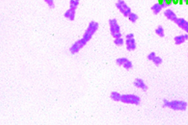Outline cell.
I'll return each instance as SVG.
<instances>
[{"label":"cell","mask_w":188,"mask_h":125,"mask_svg":"<svg viewBox=\"0 0 188 125\" xmlns=\"http://www.w3.org/2000/svg\"><path fill=\"white\" fill-rule=\"evenodd\" d=\"M122 67H123V68L126 70H131L133 68V64L132 62L128 59L127 61L124 62Z\"/></svg>","instance_id":"18"},{"label":"cell","mask_w":188,"mask_h":125,"mask_svg":"<svg viewBox=\"0 0 188 125\" xmlns=\"http://www.w3.org/2000/svg\"><path fill=\"white\" fill-rule=\"evenodd\" d=\"M99 28V25L95 21H91L89 22L87 29L85 30L81 40L86 45L88 42L92 39L93 35L97 32Z\"/></svg>","instance_id":"2"},{"label":"cell","mask_w":188,"mask_h":125,"mask_svg":"<svg viewBox=\"0 0 188 125\" xmlns=\"http://www.w3.org/2000/svg\"><path fill=\"white\" fill-rule=\"evenodd\" d=\"M155 56H156V54H155V52H150L148 55L147 58H148V60H149L150 61H152V60L154 59Z\"/></svg>","instance_id":"22"},{"label":"cell","mask_w":188,"mask_h":125,"mask_svg":"<svg viewBox=\"0 0 188 125\" xmlns=\"http://www.w3.org/2000/svg\"><path fill=\"white\" fill-rule=\"evenodd\" d=\"M163 106L164 107L168 108L175 111H184L187 109V103L180 100H172L169 101L164 99L163 101Z\"/></svg>","instance_id":"1"},{"label":"cell","mask_w":188,"mask_h":125,"mask_svg":"<svg viewBox=\"0 0 188 125\" xmlns=\"http://www.w3.org/2000/svg\"><path fill=\"white\" fill-rule=\"evenodd\" d=\"M133 85L138 89H140L144 91H146L148 89V86L144 81L140 78H137L133 82Z\"/></svg>","instance_id":"8"},{"label":"cell","mask_w":188,"mask_h":125,"mask_svg":"<svg viewBox=\"0 0 188 125\" xmlns=\"http://www.w3.org/2000/svg\"><path fill=\"white\" fill-rule=\"evenodd\" d=\"M188 40V35L187 34H182L175 36L174 38V42L176 45H179L183 44Z\"/></svg>","instance_id":"10"},{"label":"cell","mask_w":188,"mask_h":125,"mask_svg":"<svg viewBox=\"0 0 188 125\" xmlns=\"http://www.w3.org/2000/svg\"><path fill=\"white\" fill-rule=\"evenodd\" d=\"M114 43L117 46H122L124 44V40L122 37L115 38V39H114Z\"/></svg>","instance_id":"17"},{"label":"cell","mask_w":188,"mask_h":125,"mask_svg":"<svg viewBox=\"0 0 188 125\" xmlns=\"http://www.w3.org/2000/svg\"><path fill=\"white\" fill-rule=\"evenodd\" d=\"M109 30L112 36L115 38L122 37L120 27L117 19H112L109 20Z\"/></svg>","instance_id":"3"},{"label":"cell","mask_w":188,"mask_h":125,"mask_svg":"<svg viewBox=\"0 0 188 125\" xmlns=\"http://www.w3.org/2000/svg\"><path fill=\"white\" fill-rule=\"evenodd\" d=\"M180 28L188 33V21L184 18H177L175 22Z\"/></svg>","instance_id":"7"},{"label":"cell","mask_w":188,"mask_h":125,"mask_svg":"<svg viewBox=\"0 0 188 125\" xmlns=\"http://www.w3.org/2000/svg\"><path fill=\"white\" fill-rule=\"evenodd\" d=\"M155 34H157L159 37H164V29L162 26H159L155 29Z\"/></svg>","instance_id":"14"},{"label":"cell","mask_w":188,"mask_h":125,"mask_svg":"<svg viewBox=\"0 0 188 125\" xmlns=\"http://www.w3.org/2000/svg\"><path fill=\"white\" fill-rule=\"evenodd\" d=\"M76 15V10L69 8L64 14V17L69 21H74Z\"/></svg>","instance_id":"11"},{"label":"cell","mask_w":188,"mask_h":125,"mask_svg":"<svg viewBox=\"0 0 188 125\" xmlns=\"http://www.w3.org/2000/svg\"><path fill=\"white\" fill-rule=\"evenodd\" d=\"M153 63L157 66H159V65H161L163 62V59L159 56H156L154 57V59L152 60Z\"/></svg>","instance_id":"19"},{"label":"cell","mask_w":188,"mask_h":125,"mask_svg":"<svg viewBox=\"0 0 188 125\" xmlns=\"http://www.w3.org/2000/svg\"><path fill=\"white\" fill-rule=\"evenodd\" d=\"M164 6L163 4H159V3H155L154 5L152 6L151 8V10L153 12V14L154 15H158L160 13V12L162 11Z\"/></svg>","instance_id":"12"},{"label":"cell","mask_w":188,"mask_h":125,"mask_svg":"<svg viewBox=\"0 0 188 125\" xmlns=\"http://www.w3.org/2000/svg\"><path fill=\"white\" fill-rule=\"evenodd\" d=\"M128 20L131 22L134 23V22H135L137 21V20H138V17L137 14L134 13V12H130V14L128 15Z\"/></svg>","instance_id":"16"},{"label":"cell","mask_w":188,"mask_h":125,"mask_svg":"<svg viewBox=\"0 0 188 125\" xmlns=\"http://www.w3.org/2000/svg\"><path fill=\"white\" fill-rule=\"evenodd\" d=\"M121 97H122V95H120L119 93L117 92H112L111 93L110 95V98L111 99L115 102H119L120 101V99H121Z\"/></svg>","instance_id":"13"},{"label":"cell","mask_w":188,"mask_h":125,"mask_svg":"<svg viewBox=\"0 0 188 125\" xmlns=\"http://www.w3.org/2000/svg\"><path fill=\"white\" fill-rule=\"evenodd\" d=\"M125 43L127 50L129 51H133L137 48L136 41L134 38V35L129 33L126 35Z\"/></svg>","instance_id":"6"},{"label":"cell","mask_w":188,"mask_h":125,"mask_svg":"<svg viewBox=\"0 0 188 125\" xmlns=\"http://www.w3.org/2000/svg\"><path fill=\"white\" fill-rule=\"evenodd\" d=\"M128 59L127 58L122 57L119 58L116 60V63L117 65H118L119 66H123L124 62L127 61Z\"/></svg>","instance_id":"20"},{"label":"cell","mask_w":188,"mask_h":125,"mask_svg":"<svg viewBox=\"0 0 188 125\" xmlns=\"http://www.w3.org/2000/svg\"><path fill=\"white\" fill-rule=\"evenodd\" d=\"M115 6L123 16L128 17L132 12L131 9L123 0H118L115 4Z\"/></svg>","instance_id":"5"},{"label":"cell","mask_w":188,"mask_h":125,"mask_svg":"<svg viewBox=\"0 0 188 125\" xmlns=\"http://www.w3.org/2000/svg\"><path fill=\"white\" fill-rule=\"evenodd\" d=\"M141 99L138 96L134 94H124L122 95L120 102L124 104L138 105L140 104Z\"/></svg>","instance_id":"4"},{"label":"cell","mask_w":188,"mask_h":125,"mask_svg":"<svg viewBox=\"0 0 188 125\" xmlns=\"http://www.w3.org/2000/svg\"><path fill=\"white\" fill-rule=\"evenodd\" d=\"M164 17L170 21L175 22L178 18L175 12L170 9H166L164 12Z\"/></svg>","instance_id":"9"},{"label":"cell","mask_w":188,"mask_h":125,"mask_svg":"<svg viewBox=\"0 0 188 125\" xmlns=\"http://www.w3.org/2000/svg\"><path fill=\"white\" fill-rule=\"evenodd\" d=\"M80 0H70V8L72 9L76 10L80 4Z\"/></svg>","instance_id":"15"},{"label":"cell","mask_w":188,"mask_h":125,"mask_svg":"<svg viewBox=\"0 0 188 125\" xmlns=\"http://www.w3.org/2000/svg\"><path fill=\"white\" fill-rule=\"evenodd\" d=\"M43 1L50 9H53L55 7L54 0H43Z\"/></svg>","instance_id":"21"}]
</instances>
